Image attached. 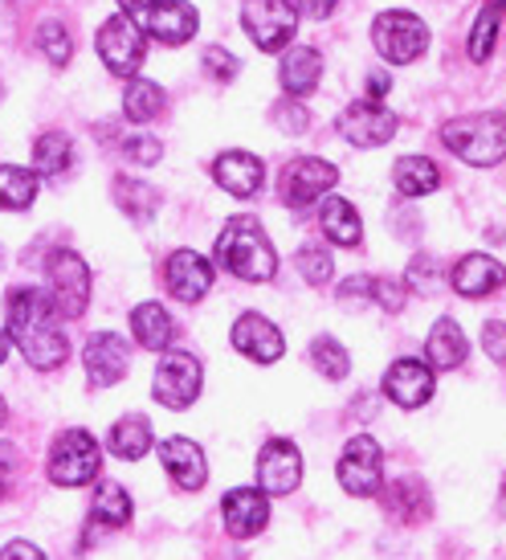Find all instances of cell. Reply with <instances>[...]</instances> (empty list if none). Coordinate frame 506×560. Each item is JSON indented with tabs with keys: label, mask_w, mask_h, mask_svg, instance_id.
I'll return each mask as SVG.
<instances>
[{
	"label": "cell",
	"mask_w": 506,
	"mask_h": 560,
	"mask_svg": "<svg viewBox=\"0 0 506 560\" xmlns=\"http://www.w3.org/2000/svg\"><path fill=\"white\" fill-rule=\"evenodd\" d=\"M58 303L46 291H13L9 295V336L21 343V352L37 369H58L70 357L62 324H58Z\"/></svg>",
	"instance_id": "cell-1"
},
{
	"label": "cell",
	"mask_w": 506,
	"mask_h": 560,
	"mask_svg": "<svg viewBox=\"0 0 506 560\" xmlns=\"http://www.w3.org/2000/svg\"><path fill=\"white\" fill-rule=\"evenodd\" d=\"M216 262L225 266L230 275H237V279L266 282V279H274L278 254L258 221L233 218L230 225H225V234L216 237Z\"/></svg>",
	"instance_id": "cell-2"
},
{
	"label": "cell",
	"mask_w": 506,
	"mask_h": 560,
	"mask_svg": "<svg viewBox=\"0 0 506 560\" xmlns=\"http://www.w3.org/2000/svg\"><path fill=\"white\" fill-rule=\"evenodd\" d=\"M445 148L474 168H494L506 156V115L486 110V115H461L442 127Z\"/></svg>",
	"instance_id": "cell-3"
},
{
	"label": "cell",
	"mask_w": 506,
	"mask_h": 560,
	"mask_svg": "<svg viewBox=\"0 0 506 560\" xmlns=\"http://www.w3.org/2000/svg\"><path fill=\"white\" fill-rule=\"evenodd\" d=\"M372 42H376L384 62L409 66L425 54V46H429V30H425V21L413 13H380L376 16V25H372Z\"/></svg>",
	"instance_id": "cell-4"
},
{
	"label": "cell",
	"mask_w": 506,
	"mask_h": 560,
	"mask_svg": "<svg viewBox=\"0 0 506 560\" xmlns=\"http://www.w3.org/2000/svg\"><path fill=\"white\" fill-rule=\"evenodd\" d=\"M103 467V451L86 430H66L49 451V479L58 487H82Z\"/></svg>",
	"instance_id": "cell-5"
},
{
	"label": "cell",
	"mask_w": 506,
	"mask_h": 560,
	"mask_svg": "<svg viewBox=\"0 0 506 560\" xmlns=\"http://www.w3.org/2000/svg\"><path fill=\"white\" fill-rule=\"evenodd\" d=\"M242 25H246L254 46L274 54L298 30V9H294L291 0H246L242 4Z\"/></svg>",
	"instance_id": "cell-6"
},
{
	"label": "cell",
	"mask_w": 506,
	"mask_h": 560,
	"mask_svg": "<svg viewBox=\"0 0 506 560\" xmlns=\"http://www.w3.org/2000/svg\"><path fill=\"white\" fill-rule=\"evenodd\" d=\"M98 46V58L110 74H123L131 79L139 66H143V33H139V21H127V16H107L103 30L94 37Z\"/></svg>",
	"instance_id": "cell-7"
},
{
	"label": "cell",
	"mask_w": 506,
	"mask_h": 560,
	"mask_svg": "<svg viewBox=\"0 0 506 560\" xmlns=\"http://www.w3.org/2000/svg\"><path fill=\"white\" fill-rule=\"evenodd\" d=\"M200 385H204L200 360L188 352H168L155 364V401L168 409H188L200 397Z\"/></svg>",
	"instance_id": "cell-8"
},
{
	"label": "cell",
	"mask_w": 506,
	"mask_h": 560,
	"mask_svg": "<svg viewBox=\"0 0 506 560\" xmlns=\"http://www.w3.org/2000/svg\"><path fill=\"white\" fill-rule=\"evenodd\" d=\"M49 295L58 303V312L66 319H78V315L86 312V299H91V270L86 262L70 254V249H58L54 258H49Z\"/></svg>",
	"instance_id": "cell-9"
},
{
	"label": "cell",
	"mask_w": 506,
	"mask_h": 560,
	"mask_svg": "<svg viewBox=\"0 0 506 560\" xmlns=\"http://www.w3.org/2000/svg\"><path fill=\"white\" fill-rule=\"evenodd\" d=\"M397 127L400 119L392 110H384L376 98H360V103L343 107V115H339V136L355 143V148H380V143L397 136Z\"/></svg>",
	"instance_id": "cell-10"
},
{
	"label": "cell",
	"mask_w": 506,
	"mask_h": 560,
	"mask_svg": "<svg viewBox=\"0 0 506 560\" xmlns=\"http://www.w3.org/2000/svg\"><path fill=\"white\" fill-rule=\"evenodd\" d=\"M339 487L355 499H368L380 491V446L368 434H355L339 458Z\"/></svg>",
	"instance_id": "cell-11"
},
{
	"label": "cell",
	"mask_w": 506,
	"mask_h": 560,
	"mask_svg": "<svg viewBox=\"0 0 506 560\" xmlns=\"http://www.w3.org/2000/svg\"><path fill=\"white\" fill-rule=\"evenodd\" d=\"M258 482L266 495H291V491H298V482H303V454H298V446L286 442V438L266 442L258 458Z\"/></svg>",
	"instance_id": "cell-12"
},
{
	"label": "cell",
	"mask_w": 506,
	"mask_h": 560,
	"mask_svg": "<svg viewBox=\"0 0 506 560\" xmlns=\"http://www.w3.org/2000/svg\"><path fill=\"white\" fill-rule=\"evenodd\" d=\"M336 180H339L336 164H327V160H319V156H303L286 168V176H282V192H286V205L307 209L310 201H319L327 188H336Z\"/></svg>",
	"instance_id": "cell-13"
},
{
	"label": "cell",
	"mask_w": 506,
	"mask_h": 560,
	"mask_svg": "<svg viewBox=\"0 0 506 560\" xmlns=\"http://www.w3.org/2000/svg\"><path fill=\"white\" fill-rule=\"evenodd\" d=\"M136 21H143V30L152 33V37H160L164 46H185L200 25L197 9L188 0H160L152 9H143Z\"/></svg>",
	"instance_id": "cell-14"
},
{
	"label": "cell",
	"mask_w": 506,
	"mask_h": 560,
	"mask_svg": "<svg viewBox=\"0 0 506 560\" xmlns=\"http://www.w3.org/2000/svg\"><path fill=\"white\" fill-rule=\"evenodd\" d=\"M384 393L400 409H421L433 397V364H421V360H409V357L397 360L384 373Z\"/></svg>",
	"instance_id": "cell-15"
},
{
	"label": "cell",
	"mask_w": 506,
	"mask_h": 560,
	"mask_svg": "<svg viewBox=\"0 0 506 560\" xmlns=\"http://www.w3.org/2000/svg\"><path fill=\"white\" fill-rule=\"evenodd\" d=\"M127 343L115 336V331H98V336H91L86 340V352H82V360H86V373H91V385H98V389H110V385H119L127 376Z\"/></svg>",
	"instance_id": "cell-16"
},
{
	"label": "cell",
	"mask_w": 506,
	"mask_h": 560,
	"mask_svg": "<svg viewBox=\"0 0 506 560\" xmlns=\"http://www.w3.org/2000/svg\"><path fill=\"white\" fill-rule=\"evenodd\" d=\"M221 515H225V528L237 540H249V536H258L270 524V499L254 491V487H237V491L221 499Z\"/></svg>",
	"instance_id": "cell-17"
},
{
	"label": "cell",
	"mask_w": 506,
	"mask_h": 560,
	"mask_svg": "<svg viewBox=\"0 0 506 560\" xmlns=\"http://www.w3.org/2000/svg\"><path fill=\"white\" fill-rule=\"evenodd\" d=\"M233 348H237L242 357L258 360V364H274V360L282 357V348H286V343H282V331H278L266 315L249 312L233 324Z\"/></svg>",
	"instance_id": "cell-18"
},
{
	"label": "cell",
	"mask_w": 506,
	"mask_h": 560,
	"mask_svg": "<svg viewBox=\"0 0 506 560\" xmlns=\"http://www.w3.org/2000/svg\"><path fill=\"white\" fill-rule=\"evenodd\" d=\"M213 287V266L200 258L197 249H176L168 258V291L180 303H197Z\"/></svg>",
	"instance_id": "cell-19"
},
{
	"label": "cell",
	"mask_w": 506,
	"mask_h": 560,
	"mask_svg": "<svg viewBox=\"0 0 506 560\" xmlns=\"http://www.w3.org/2000/svg\"><path fill=\"white\" fill-rule=\"evenodd\" d=\"M160 458H164V470H168L180 491H200L204 479H209V463H204V451H200L192 438H168L160 446Z\"/></svg>",
	"instance_id": "cell-20"
},
{
	"label": "cell",
	"mask_w": 506,
	"mask_h": 560,
	"mask_svg": "<svg viewBox=\"0 0 506 560\" xmlns=\"http://www.w3.org/2000/svg\"><path fill=\"white\" fill-rule=\"evenodd\" d=\"M498 287H506V266L486 258V254H466L458 266H454V291L466 299H486L494 295Z\"/></svg>",
	"instance_id": "cell-21"
},
{
	"label": "cell",
	"mask_w": 506,
	"mask_h": 560,
	"mask_svg": "<svg viewBox=\"0 0 506 560\" xmlns=\"http://www.w3.org/2000/svg\"><path fill=\"white\" fill-rule=\"evenodd\" d=\"M213 176L216 185L225 188V192H233V197H254L261 188V180H266V168L249 152H225V156H216Z\"/></svg>",
	"instance_id": "cell-22"
},
{
	"label": "cell",
	"mask_w": 506,
	"mask_h": 560,
	"mask_svg": "<svg viewBox=\"0 0 506 560\" xmlns=\"http://www.w3.org/2000/svg\"><path fill=\"white\" fill-rule=\"evenodd\" d=\"M425 357H429V364L442 369V373L458 369L461 360L470 357V343H466V336H461V327L454 324V319H437V324H433L429 340H425Z\"/></svg>",
	"instance_id": "cell-23"
},
{
	"label": "cell",
	"mask_w": 506,
	"mask_h": 560,
	"mask_svg": "<svg viewBox=\"0 0 506 560\" xmlns=\"http://www.w3.org/2000/svg\"><path fill=\"white\" fill-rule=\"evenodd\" d=\"M319 74H322V58L307 46L291 49V54L282 58V70H278L282 91L294 94V98H303V94L315 91V86H319Z\"/></svg>",
	"instance_id": "cell-24"
},
{
	"label": "cell",
	"mask_w": 506,
	"mask_h": 560,
	"mask_svg": "<svg viewBox=\"0 0 506 560\" xmlns=\"http://www.w3.org/2000/svg\"><path fill=\"white\" fill-rule=\"evenodd\" d=\"M131 327H136V340L143 348H152V352H164L176 340V324H172V315L160 303H139L131 312Z\"/></svg>",
	"instance_id": "cell-25"
},
{
	"label": "cell",
	"mask_w": 506,
	"mask_h": 560,
	"mask_svg": "<svg viewBox=\"0 0 506 560\" xmlns=\"http://www.w3.org/2000/svg\"><path fill=\"white\" fill-rule=\"evenodd\" d=\"M322 234L331 237L336 246H360V234H364V225H360V218H355V209L343 197H327L322 201Z\"/></svg>",
	"instance_id": "cell-26"
},
{
	"label": "cell",
	"mask_w": 506,
	"mask_h": 560,
	"mask_svg": "<svg viewBox=\"0 0 506 560\" xmlns=\"http://www.w3.org/2000/svg\"><path fill=\"white\" fill-rule=\"evenodd\" d=\"M384 508L397 520H404V524H416V520L429 515V491L416 479H397L388 487V495H384Z\"/></svg>",
	"instance_id": "cell-27"
},
{
	"label": "cell",
	"mask_w": 506,
	"mask_h": 560,
	"mask_svg": "<svg viewBox=\"0 0 506 560\" xmlns=\"http://www.w3.org/2000/svg\"><path fill=\"white\" fill-rule=\"evenodd\" d=\"M152 446V421L131 413V418H119V425L110 430V454L115 458H127V463H136L143 458Z\"/></svg>",
	"instance_id": "cell-28"
},
{
	"label": "cell",
	"mask_w": 506,
	"mask_h": 560,
	"mask_svg": "<svg viewBox=\"0 0 506 560\" xmlns=\"http://www.w3.org/2000/svg\"><path fill=\"white\" fill-rule=\"evenodd\" d=\"M392 180L404 197H429L433 188L442 185V176H437V164L425 156H404L397 160V168H392Z\"/></svg>",
	"instance_id": "cell-29"
},
{
	"label": "cell",
	"mask_w": 506,
	"mask_h": 560,
	"mask_svg": "<svg viewBox=\"0 0 506 560\" xmlns=\"http://www.w3.org/2000/svg\"><path fill=\"white\" fill-rule=\"evenodd\" d=\"M115 201H119V209H123L131 221H152L155 209H160V197H155V188L139 185V180H131V176H119L115 180Z\"/></svg>",
	"instance_id": "cell-30"
},
{
	"label": "cell",
	"mask_w": 506,
	"mask_h": 560,
	"mask_svg": "<svg viewBox=\"0 0 506 560\" xmlns=\"http://www.w3.org/2000/svg\"><path fill=\"white\" fill-rule=\"evenodd\" d=\"M37 197V172L0 164V209H30Z\"/></svg>",
	"instance_id": "cell-31"
},
{
	"label": "cell",
	"mask_w": 506,
	"mask_h": 560,
	"mask_svg": "<svg viewBox=\"0 0 506 560\" xmlns=\"http://www.w3.org/2000/svg\"><path fill=\"white\" fill-rule=\"evenodd\" d=\"M70 160H74V143L66 140L62 131L37 136V143H33V168L42 172V176H58V172H66Z\"/></svg>",
	"instance_id": "cell-32"
},
{
	"label": "cell",
	"mask_w": 506,
	"mask_h": 560,
	"mask_svg": "<svg viewBox=\"0 0 506 560\" xmlns=\"http://www.w3.org/2000/svg\"><path fill=\"white\" fill-rule=\"evenodd\" d=\"M123 110L131 124H152L155 115L164 110V91L148 79H136L123 94Z\"/></svg>",
	"instance_id": "cell-33"
},
{
	"label": "cell",
	"mask_w": 506,
	"mask_h": 560,
	"mask_svg": "<svg viewBox=\"0 0 506 560\" xmlns=\"http://www.w3.org/2000/svg\"><path fill=\"white\" fill-rule=\"evenodd\" d=\"M310 364H315L327 381H343V376L352 373V360L343 352V343L331 340V336H319V340L310 343Z\"/></svg>",
	"instance_id": "cell-34"
},
{
	"label": "cell",
	"mask_w": 506,
	"mask_h": 560,
	"mask_svg": "<svg viewBox=\"0 0 506 560\" xmlns=\"http://www.w3.org/2000/svg\"><path fill=\"white\" fill-rule=\"evenodd\" d=\"M94 515L103 524H110V528H123L127 520H131V495H127L119 482H103L98 495H94Z\"/></svg>",
	"instance_id": "cell-35"
},
{
	"label": "cell",
	"mask_w": 506,
	"mask_h": 560,
	"mask_svg": "<svg viewBox=\"0 0 506 560\" xmlns=\"http://www.w3.org/2000/svg\"><path fill=\"white\" fill-rule=\"evenodd\" d=\"M494 42H498V4H486L478 13L474 30H470V58L474 62H486L494 54Z\"/></svg>",
	"instance_id": "cell-36"
},
{
	"label": "cell",
	"mask_w": 506,
	"mask_h": 560,
	"mask_svg": "<svg viewBox=\"0 0 506 560\" xmlns=\"http://www.w3.org/2000/svg\"><path fill=\"white\" fill-rule=\"evenodd\" d=\"M37 46H42V54L49 58V66H66L70 54H74V42H70V33H66L58 21H49V25L37 30Z\"/></svg>",
	"instance_id": "cell-37"
},
{
	"label": "cell",
	"mask_w": 506,
	"mask_h": 560,
	"mask_svg": "<svg viewBox=\"0 0 506 560\" xmlns=\"http://www.w3.org/2000/svg\"><path fill=\"white\" fill-rule=\"evenodd\" d=\"M331 270H336V262H331V254L322 246H303L298 249V275L307 282H315V287H322V282L331 279Z\"/></svg>",
	"instance_id": "cell-38"
},
{
	"label": "cell",
	"mask_w": 506,
	"mask_h": 560,
	"mask_svg": "<svg viewBox=\"0 0 506 560\" xmlns=\"http://www.w3.org/2000/svg\"><path fill=\"white\" fill-rule=\"evenodd\" d=\"M123 152L127 160H136V164H160V156H164V143L155 140V136H148V131H136V136H127L123 140Z\"/></svg>",
	"instance_id": "cell-39"
},
{
	"label": "cell",
	"mask_w": 506,
	"mask_h": 560,
	"mask_svg": "<svg viewBox=\"0 0 506 560\" xmlns=\"http://www.w3.org/2000/svg\"><path fill=\"white\" fill-rule=\"evenodd\" d=\"M200 66H204V70H209V74H213L216 82H230L233 74H237V58H233L230 49H221V46H209L204 49V54H200Z\"/></svg>",
	"instance_id": "cell-40"
},
{
	"label": "cell",
	"mask_w": 506,
	"mask_h": 560,
	"mask_svg": "<svg viewBox=\"0 0 506 560\" xmlns=\"http://www.w3.org/2000/svg\"><path fill=\"white\" fill-rule=\"evenodd\" d=\"M339 303H343V307L376 303V279H368V275H355V279H348L343 287H339Z\"/></svg>",
	"instance_id": "cell-41"
},
{
	"label": "cell",
	"mask_w": 506,
	"mask_h": 560,
	"mask_svg": "<svg viewBox=\"0 0 506 560\" xmlns=\"http://www.w3.org/2000/svg\"><path fill=\"white\" fill-rule=\"evenodd\" d=\"M274 119H278V127H282L286 136H303V131H307V110L298 107V98H286V103H278Z\"/></svg>",
	"instance_id": "cell-42"
},
{
	"label": "cell",
	"mask_w": 506,
	"mask_h": 560,
	"mask_svg": "<svg viewBox=\"0 0 506 560\" xmlns=\"http://www.w3.org/2000/svg\"><path fill=\"white\" fill-rule=\"evenodd\" d=\"M409 287H416V291H437L442 287V270H437V262H429V258H416L413 266H409Z\"/></svg>",
	"instance_id": "cell-43"
},
{
	"label": "cell",
	"mask_w": 506,
	"mask_h": 560,
	"mask_svg": "<svg viewBox=\"0 0 506 560\" xmlns=\"http://www.w3.org/2000/svg\"><path fill=\"white\" fill-rule=\"evenodd\" d=\"M404 291H409V282L376 279V303H380L384 312H400L404 307Z\"/></svg>",
	"instance_id": "cell-44"
},
{
	"label": "cell",
	"mask_w": 506,
	"mask_h": 560,
	"mask_svg": "<svg viewBox=\"0 0 506 560\" xmlns=\"http://www.w3.org/2000/svg\"><path fill=\"white\" fill-rule=\"evenodd\" d=\"M482 348H486V357H491V360L506 364V324H503V319L486 324V331H482Z\"/></svg>",
	"instance_id": "cell-45"
},
{
	"label": "cell",
	"mask_w": 506,
	"mask_h": 560,
	"mask_svg": "<svg viewBox=\"0 0 506 560\" xmlns=\"http://www.w3.org/2000/svg\"><path fill=\"white\" fill-rule=\"evenodd\" d=\"M336 4H339V0H298L294 9H298L303 16H310V21H322V16L336 13Z\"/></svg>",
	"instance_id": "cell-46"
},
{
	"label": "cell",
	"mask_w": 506,
	"mask_h": 560,
	"mask_svg": "<svg viewBox=\"0 0 506 560\" xmlns=\"http://www.w3.org/2000/svg\"><path fill=\"white\" fill-rule=\"evenodd\" d=\"M0 560H46V557H42V548L25 545V540H13V545L0 548Z\"/></svg>",
	"instance_id": "cell-47"
},
{
	"label": "cell",
	"mask_w": 506,
	"mask_h": 560,
	"mask_svg": "<svg viewBox=\"0 0 506 560\" xmlns=\"http://www.w3.org/2000/svg\"><path fill=\"white\" fill-rule=\"evenodd\" d=\"M384 91H388V79H384V74H372V79H368V94H372V98H380Z\"/></svg>",
	"instance_id": "cell-48"
},
{
	"label": "cell",
	"mask_w": 506,
	"mask_h": 560,
	"mask_svg": "<svg viewBox=\"0 0 506 560\" xmlns=\"http://www.w3.org/2000/svg\"><path fill=\"white\" fill-rule=\"evenodd\" d=\"M119 4H123V9H127V13H143V9H152V4H155V0H119Z\"/></svg>",
	"instance_id": "cell-49"
},
{
	"label": "cell",
	"mask_w": 506,
	"mask_h": 560,
	"mask_svg": "<svg viewBox=\"0 0 506 560\" xmlns=\"http://www.w3.org/2000/svg\"><path fill=\"white\" fill-rule=\"evenodd\" d=\"M4 360H9V336L0 331V364H4Z\"/></svg>",
	"instance_id": "cell-50"
},
{
	"label": "cell",
	"mask_w": 506,
	"mask_h": 560,
	"mask_svg": "<svg viewBox=\"0 0 506 560\" xmlns=\"http://www.w3.org/2000/svg\"><path fill=\"white\" fill-rule=\"evenodd\" d=\"M0 425H4V401H0Z\"/></svg>",
	"instance_id": "cell-51"
},
{
	"label": "cell",
	"mask_w": 506,
	"mask_h": 560,
	"mask_svg": "<svg viewBox=\"0 0 506 560\" xmlns=\"http://www.w3.org/2000/svg\"><path fill=\"white\" fill-rule=\"evenodd\" d=\"M494 4H498V9H506V0H494Z\"/></svg>",
	"instance_id": "cell-52"
},
{
	"label": "cell",
	"mask_w": 506,
	"mask_h": 560,
	"mask_svg": "<svg viewBox=\"0 0 506 560\" xmlns=\"http://www.w3.org/2000/svg\"><path fill=\"white\" fill-rule=\"evenodd\" d=\"M0 491H4V479H0Z\"/></svg>",
	"instance_id": "cell-53"
},
{
	"label": "cell",
	"mask_w": 506,
	"mask_h": 560,
	"mask_svg": "<svg viewBox=\"0 0 506 560\" xmlns=\"http://www.w3.org/2000/svg\"><path fill=\"white\" fill-rule=\"evenodd\" d=\"M0 258H4V249H0Z\"/></svg>",
	"instance_id": "cell-54"
}]
</instances>
